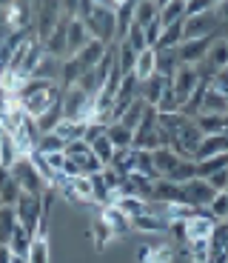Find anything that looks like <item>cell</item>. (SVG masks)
Masks as SVG:
<instances>
[{
	"label": "cell",
	"instance_id": "1",
	"mask_svg": "<svg viewBox=\"0 0 228 263\" xmlns=\"http://www.w3.org/2000/svg\"><path fill=\"white\" fill-rule=\"evenodd\" d=\"M14 98L23 103V109H26L32 118H40L46 109H52L54 103H60V98H63V86H60L57 80L26 78L23 83H20V89H17Z\"/></svg>",
	"mask_w": 228,
	"mask_h": 263
},
{
	"label": "cell",
	"instance_id": "2",
	"mask_svg": "<svg viewBox=\"0 0 228 263\" xmlns=\"http://www.w3.org/2000/svg\"><path fill=\"white\" fill-rule=\"evenodd\" d=\"M86 26H89L91 37L103 40V43H111V40H117V14L111 12V9H103L94 3L91 14L83 20Z\"/></svg>",
	"mask_w": 228,
	"mask_h": 263
},
{
	"label": "cell",
	"instance_id": "3",
	"mask_svg": "<svg viewBox=\"0 0 228 263\" xmlns=\"http://www.w3.org/2000/svg\"><path fill=\"white\" fill-rule=\"evenodd\" d=\"M9 172H12V178L20 183V189L23 192H32V195H43L49 186H46V180L40 178V172L34 169L32 158H17L12 166H9Z\"/></svg>",
	"mask_w": 228,
	"mask_h": 263
},
{
	"label": "cell",
	"instance_id": "4",
	"mask_svg": "<svg viewBox=\"0 0 228 263\" xmlns=\"http://www.w3.org/2000/svg\"><path fill=\"white\" fill-rule=\"evenodd\" d=\"M14 212H17V220L26 226L29 232H37L40 220H43V195H32V192H23L20 200L14 203Z\"/></svg>",
	"mask_w": 228,
	"mask_h": 263
},
{
	"label": "cell",
	"instance_id": "5",
	"mask_svg": "<svg viewBox=\"0 0 228 263\" xmlns=\"http://www.w3.org/2000/svg\"><path fill=\"white\" fill-rule=\"evenodd\" d=\"M209 34H220V14L214 12H202V14H191L182 23V40L189 37H209Z\"/></svg>",
	"mask_w": 228,
	"mask_h": 263
},
{
	"label": "cell",
	"instance_id": "6",
	"mask_svg": "<svg viewBox=\"0 0 228 263\" xmlns=\"http://www.w3.org/2000/svg\"><path fill=\"white\" fill-rule=\"evenodd\" d=\"M220 37V34H209V37H189L182 40L180 46H177V52H180V63L185 66H197L205 60V54H209V49L214 46V40Z\"/></svg>",
	"mask_w": 228,
	"mask_h": 263
},
{
	"label": "cell",
	"instance_id": "7",
	"mask_svg": "<svg viewBox=\"0 0 228 263\" xmlns=\"http://www.w3.org/2000/svg\"><path fill=\"white\" fill-rule=\"evenodd\" d=\"M200 72H197V66H185L180 63V69L174 72V78H171V89H174L177 100H180V106L185 103V100L191 98V92H194L197 86H200Z\"/></svg>",
	"mask_w": 228,
	"mask_h": 263
},
{
	"label": "cell",
	"instance_id": "8",
	"mask_svg": "<svg viewBox=\"0 0 228 263\" xmlns=\"http://www.w3.org/2000/svg\"><path fill=\"white\" fill-rule=\"evenodd\" d=\"M217 189L209 183L205 178H194L189 180V183H182V203H189V206H209L211 200H214Z\"/></svg>",
	"mask_w": 228,
	"mask_h": 263
},
{
	"label": "cell",
	"instance_id": "9",
	"mask_svg": "<svg viewBox=\"0 0 228 263\" xmlns=\"http://www.w3.org/2000/svg\"><path fill=\"white\" fill-rule=\"evenodd\" d=\"M43 52L52 58H69V17H60V23L52 29V34L43 40Z\"/></svg>",
	"mask_w": 228,
	"mask_h": 263
},
{
	"label": "cell",
	"instance_id": "10",
	"mask_svg": "<svg viewBox=\"0 0 228 263\" xmlns=\"http://www.w3.org/2000/svg\"><path fill=\"white\" fill-rule=\"evenodd\" d=\"M211 155H228V132H220V135H205L200 140L194 152V160H205Z\"/></svg>",
	"mask_w": 228,
	"mask_h": 263
},
{
	"label": "cell",
	"instance_id": "11",
	"mask_svg": "<svg viewBox=\"0 0 228 263\" xmlns=\"http://www.w3.org/2000/svg\"><path fill=\"white\" fill-rule=\"evenodd\" d=\"M151 200L160 203H182V183H174L169 178H157L151 189Z\"/></svg>",
	"mask_w": 228,
	"mask_h": 263
},
{
	"label": "cell",
	"instance_id": "12",
	"mask_svg": "<svg viewBox=\"0 0 228 263\" xmlns=\"http://www.w3.org/2000/svg\"><path fill=\"white\" fill-rule=\"evenodd\" d=\"M131 229L149 232V235H165V232H169V217L154 215V212H146V215H140V217L131 220Z\"/></svg>",
	"mask_w": 228,
	"mask_h": 263
},
{
	"label": "cell",
	"instance_id": "13",
	"mask_svg": "<svg viewBox=\"0 0 228 263\" xmlns=\"http://www.w3.org/2000/svg\"><path fill=\"white\" fill-rule=\"evenodd\" d=\"M197 126H200L202 135H220V132H225L228 126V112H200L197 118H191Z\"/></svg>",
	"mask_w": 228,
	"mask_h": 263
},
{
	"label": "cell",
	"instance_id": "14",
	"mask_svg": "<svg viewBox=\"0 0 228 263\" xmlns=\"http://www.w3.org/2000/svg\"><path fill=\"white\" fill-rule=\"evenodd\" d=\"M100 220H103L114 235H126V232H131V220L117 209V206H100Z\"/></svg>",
	"mask_w": 228,
	"mask_h": 263
},
{
	"label": "cell",
	"instance_id": "15",
	"mask_svg": "<svg viewBox=\"0 0 228 263\" xmlns=\"http://www.w3.org/2000/svg\"><path fill=\"white\" fill-rule=\"evenodd\" d=\"M43 220H40L37 232H34V237H32V246H29V263H49V235H46Z\"/></svg>",
	"mask_w": 228,
	"mask_h": 263
},
{
	"label": "cell",
	"instance_id": "16",
	"mask_svg": "<svg viewBox=\"0 0 228 263\" xmlns=\"http://www.w3.org/2000/svg\"><path fill=\"white\" fill-rule=\"evenodd\" d=\"M169 80L171 78H163V74H151L149 80H143V83H140V98H143L149 106H157V100L163 98Z\"/></svg>",
	"mask_w": 228,
	"mask_h": 263
},
{
	"label": "cell",
	"instance_id": "17",
	"mask_svg": "<svg viewBox=\"0 0 228 263\" xmlns=\"http://www.w3.org/2000/svg\"><path fill=\"white\" fill-rule=\"evenodd\" d=\"M23 195L20 183L12 178V172L9 169H0V206H14Z\"/></svg>",
	"mask_w": 228,
	"mask_h": 263
},
{
	"label": "cell",
	"instance_id": "18",
	"mask_svg": "<svg viewBox=\"0 0 228 263\" xmlns=\"http://www.w3.org/2000/svg\"><path fill=\"white\" fill-rule=\"evenodd\" d=\"M134 74L140 83L143 80H149L151 74H157V52H154V46H149V49H143V52L137 54V60H134Z\"/></svg>",
	"mask_w": 228,
	"mask_h": 263
},
{
	"label": "cell",
	"instance_id": "19",
	"mask_svg": "<svg viewBox=\"0 0 228 263\" xmlns=\"http://www.w3.org/2000/svg\"><path fill=\"white\" fill-rule=\"evenodd\" d=\"M114 206H117L129 220H134V217H140V215L149 212V200L140 197V195H120L117 200H114Z\"/></svg>",
	"mask_w": 228,
	"mask_h": 263
},
{
	"label": "cell",
	"instance_id": "20",
	"mask_svg": "<svg viewBox=\"0 0 228 263\" xmlns=\"http://www.w3.org/2000/svg\"><path fill=\"white\" fill-rule=\"evenodd\" d=\"M89 40H91L89 26H86L80 17H69V54L80 52V49H83Z\"/></svg>",
	"mask_w": 228,
	"mask_h": 263
},
{
	"label": "cell",
	"instance_id": "21",
	"mask_svg": "<svg viewBox=\"0 0 228 263\" xmlns=\"http://www.w3.org/2000/svg\"><path fill=\"white\" fill-rule=\"evenodd\" d=\"M106 138L111 140V146H114V149H129V146L134 143V129H129L126 123L114 120V123L106 126Z\"/></svg>",
	"mask_w": 228,
	"mask_h": 263
},
{
	"label": "cell",
	"instance_id": "22",
	"mask_svg": "<svg viewBox=\"0 0 228 263\" xmlns=\"http://www.w3.org/2000/svg\"><path fill=\"white\" fill-rule=\"evenodd\" d=\"M151 158H154V172H157V178H165V175L174 169V163L180 160V155H177L171 146H160V149L151 152Z\"/></svg>",
	"mask_w": 228,
	"mask_h": 263
},
{
	"label": "cell",
	"instance_id": "23",
	"mask_svg": "<svg viewBox=\"0 0 228 263\" xmlns=\"http://www.w3.org/2000/svg\"><path fill=\"white\" fill-rule=\"evenodd\" d=\"M154 52H157V74L174 78V72L180 69V52L177 49H154Z\"/></svg>",
	"mask_w": 228,
	"mask_h": 263
},
{
	"label": "cell",
	"instance_id": "24",
	"mask_svg": "<svg viewBox=\"0 0 228 263\" xmlns=\"http://www.w3.org/2000/svg\"><path fill=\"white\" fill-rule=\"evenodd\" d=\"M182 23L185 20H177V23H169V26H163V32H160V37H157L154 49H177L182 43Z\"/></svg>",
	"mask_w": 228,
	"mask_h": 263
},
{
	"label": "cell",
	"instance_id": "25",
	"mask_svg": "<svg viewBox=\"0 0 228 263\" xmlns=\"http://www.w3.org/2000/svg\"><path fill=\"white\" fill-rule=\"evenodd\" d=\"M165 178L174 180V183H189V180H194L197 178V160L194 158H180Z\"/></svg>",
	"mask_w": 228,
	"mask_h": 263
},
{
	"label": "cell",
	"instance_id": "26",
	"mask_svg": "<svg viewBox=\"0 0 228 263\" xmlns=\"http://www.w3.org/2000/svg\"><path fill=\"white\" fill-rule=\"evenodd\" d=\"M60 72H63V58L43 54V60H40V66L34 69L32 78H46V80H57L60 83Z\"/></svg>",
	"mask_w": 228,
	"mask_h": 263
},
{
	"label": "cell",
	"instance_id": "27",
	"mask_svg": "<svg viewBox=\"0 0 228 263\" xmlns=\"http://www.w3.org/2000/svg\"><path fill=\"white\" fill-rule=\"evenodd\" d=\"M32 232L26 229V226L17 220V226H14V232H12V237H9V246H12V252L14 255H26L29 257V246H32Z\"/></svg>",
	"mask_w": 228,
	"mask_h": 263
},
{
	"label": "cell",
	"instance_id": "28",
	"mask_svg": "<svg viewBox=\"0 0 228 263\" xmlns=\"http://www.w3.org/2000/svg\"><path fill=\"white\" fill-rule=\"evenodd\" d=\"M54 132H57L60 138L69 143V140H77L86 135V120H74V118H63L57 126H54Z\"/></svg>",
	"mask_w": 228,
	"mask_h": 263
},
{
	"label": "cell",
	"instance_id": "29",
	"mask_svg": "<svg viewBox=\"0 0 228 263\" xmlns=\"http://www.w3.org/2000/svg\"><path fill=\"white\" fill-rule=\"evenodd\" d=\"M202 112H228V98L222 92H217L214 86L205 83V95H202Z\"/></svg>",
	"mask_w": 228,
	"mask_h": 263
},
{
	"label": "cell",
	"instance_id": "30",
	"mask_svg": "<svg viewBox=\"0 0 228 263\" xmlns=\"http://www.w3.org/2000/svg\"><path fill=\"white\" fill-rule=\"evenodd\" d=\"M154 17H160V6H157L154 0H137L134 3V23L137 26H149Z\"/></svg>",
	"mask_w": 228,
	"mask_h": 263
},
{
	"label": "cell",
	"instance_id": "31",
	"mask_svg": "<svg viewBox=\"0 0 228 263\" xmlns=\"http://www.w3.org/2000/svg\"><path fill=\"white\" fill-rule=\"evenodd\" d=\"M220 169H228V155H211L205 160H197V178H211Z\"/></svg>",
	"mask_w": 228,
	"mask_h": 263
},
{
	"label": "cell",
	"instance_id": "32",
	"mask_svg": "<svg viewBox=\"0 0 228 263\" xmlns=\"http://www.w3.org/2000/svg\"><path fill=\"white\" fill-rule=\"evenodd\" d=\"M177 20H185V0H169L165 6H160V23L169 26Z\"/></svg>",
	"mask_w": 228,
	"mask_h": 263
},
{
	"label": "cell",
	"instance_id": "33",
	"mask_svg": "<svg viewBox=\"0 0 228 263\" xmlns=\"http://www.w3.org/2000/svg\"><path fill=\"white\" fill-rule=\"evenodd\" d=\"M63 118H66V115H63V106L54 103L52 109H46V112L40 115V118H34V123H37L40 135H43V132H54V126H57Z\"/></svg>",
	"mask_w": 228,
	"mask_h": 263
},
{
	"label": "cell",
	"instance_id": "34",
	"mask_svg": "<svg viewBox=\"0 0 228 263\" xmlns=\"http://www.w3.org/2000/svg\"><path fill=\"white\" fill-rule=\"evenodd\" d=\"M14 226H17V212H14V206H0V243H9Z\"/></svg>",
	"mask_w": 228,
	"mask_h": 263
},
{
	"label": "cell",
	"instance_id": "35",
	"mask_svg": "<svg viewBox=\"0 0 228 263\" xmlns=\"http://www.w3.org/2000/svg\"><path fill=\"white\" fill-rule=\"evenodd\" d=\"M146 100L143 98H137V100H131L129 103V109H126L123 115H120V123H126L129 129H137V123H140V118H143V112H146Z\"/></svg>",
	"mask_w": 228,
	"mask_h": 263
},
{
	"label": "cell",
	"instance_id": "36",
	"mask_svg": "<svg viewBox=\"0 0 228 263\" xmlns=\"http://www.w3.org/2000/svg\"><path fill=\"white\" fill-rule=\"evenodd\" d=\"M131 172H140V175H149V178L157 180V172H154V158H151L149 149H134V169Z\"/></svg>",
	"mask_w": 228,
	"mask_h": 263
},
{
	"label": "cell",
	"instance_id": "37",
	"mask_svg": "<svg viewBox=\"0 0 228 263\" xmlns=\"http://www.w3.org/2000/svg\"><path fill=\"white\" fill-rule=\"evenodd\" d=\"M165 235H169L171 243L180 246V249H185V243H189V232H185V220H182V217H171Z\"/></svg>",
	"mask_w": 228,
	"mask_h": 263
},
{
	"label": "cell",
	"instance_id": "38",
	"mask_svg": "<svg viewBox=\"0 0 228 263\" xmlns=\"http://www.w3.org/2000/svg\"><path fill=\"white\" fill-rule=\"evenodd\" d=\"M114 237H117V235H114V232H111L109 226H106L103 220L97 217V220H94V226H91V240H94V246H97V249L103 252L106 246H109L111 240H114Z\"/></svg>",
	"mask_w": 228,
	"mask_h": 263
},
{
	"label": "cell",
	"instance_id": "39",
	"mask_svg": "<svg viewBox=\"0 0 228 263\" xmlns=\"http://www.w3.org/2000/svg\"><path fill=\"white\" fill-rule=\"evenodd\" d=\"M66 149V140L60 138L57 132H43L37 138V152H43V155H49V152H60Z\"/></svg>",
	"mask_w": 228,
	"mask_h": 263
},
{
	"label": "cell",
	"instance_id": "40",
	"mask_svg": "<svg viewBox=\"0 0 228 263\" xmlns=\"http://www.w3.org/2000/svg\"><path fill=\"white\" fill-rule=\"evenodd\" d=\"M120 40H126L131 49H134L137 54L143 52V49H149V40H146V29L143 26H137V23H131V29L126 32V37H120Z\"/></svg>",
	"mask_w": 228,
	"mask_h": 263
},
{
	"label": "cell",
	"instance_id": "41",
	"mask_svg": "<svg viewBox=\"0 0 228 263\" xmlns=\"http://www.w3.org/2000/svg\"><path fill=\"white\" fill-rule=\"evenodd\" d=\"M211 249L228 252V217L225 220H217L214 232H211Z\"/></svg>",
	"mask_w": 228,
	"mask_h": 263
},
{
	"label": "cell",
	"instance_id": "42",
	"mask_svg": "<svg viewBox=\"0 0 228 263\" xmlns=\"http://www.w3.org/2000/svg\"><path fill=\"white\" fill-rule=\"evenodd\" d=\"M117 46H120V69H123V74H131V72H134L137 52L126 43V40H117Z\"/></svg>",
	"mask_w": 228,
	"mask_h": 263
},
{
	"label": "cell",
	"instance_id": "43",
	"mask_svg": "<svg viewBox=\"0 0 228 263\" xmlns=\"http://www.w3.org/2000/svg\"><path fill=\"white\" fill-rule=\"evenodd\" d=\"M17 158H20V155H17V149H14L12 138H9V132H6V138H3V143H0V166H3V169H9V166H12Z\"/></svg>",
	"mask_w": 228,
	"mask_h": 263
},
{
	"label": "cell",
	"instance_id": "44",
	"mask_svg": "<svg viewBox=\"0 0 228 263\" xmlns=\"http://www.w3.org/2000/svg\"><path fill=\"white\" fill-rule=\"evenodd\" d=\"M91 152H94V155H97L103 163H109L111 155H114V146H111V140L106 138V135H100L97 140H91Z\"/></svg>",
	"mask_w": 228,
	"mask_h": 263
},
{
	"label": "cell",
	"instance_id": "45",
	"mask_svg": "<svg viewBox=\"0 0 228 263\" xmlns=\"http://www.w3.org/2000/svg\"><path fill=\"white\" fill-rule=\"evenodd\" d=\"M214 9H217L214 0H185V17L202 14V12H214Z\"/></svg>",
	"mask_w": 228,
	"mask_h": 263
},
{
	"label": "cell",
	"instance_id": "46",
	"mask_svg": "<svg viewBox=\"0 0 228 263\" xmlns=\"http://www.w3.org/2000/svg\"><path fill=\"white\" fill-rule=\"evenodd\" d=\"M46 160H49V166H52L57 175H63V166H66V160H69V155H66V149H60V152H49L46 155Z\"/></svg>",
	"mask_w": 228,
	"mask_h": 263
},
{
	"label": "cell",
	"instance_id": "47",
	"mask_svg": "<svg viewBox=\"0 0 228 263\" xmlns=\"http://www.w3.org/2000/svg\"><path fill=\"white\" fill-rule=\"evenodd\" d=\"M86 152H91V146L86 143L83 138L69 140V143H66V155H69V158H77V155H86Z\"/></svg>",
	"mask_w": 228,
	"mask_h": 263
},
{
	"label": "cell",
	"instance_id": "48",
	"mask_svg": "<svg viewBox=\"0 0 228 263\" xmlns=\"http://www.w3.org/2000/svg\"><path fill=\"white\" fill-rule=\"evenodd\" d=\"M160 32H163V23H160V17H154L149 26H146V40H149V46H154V43H157Z\"/></svg>",
	"mask_w": 228,
	"mask_h": 263
},
{
	"label": "cell",
	"instance_id": "49",
	"mask_svg": "<svg viewBox=\"0 0 228 263\" xmlns=\"http://www.w3.org/2000/svg\"><path fill=\"white\" fill-rule=\"evenodd\" d=\"M211 186H214L217 192H222V189H228V169H220V172H214L211 178H205Z\"/></svg>",
	"mask_w": 228,
	"mask_h": 263
},
{
	"label": "cell",
	"instance_id": "50",
	"mask_svg": "<svg viewBox=\"0 0 228 263\" xmlns=\"http://www.w3.org/2000/svg\"><path fill=\"white\" fill-rule=\"evenodd\" d=\"M77 6H80V0H60V12H63L66 17H74V14H77Z\"/></svg>",
	"mask_w": 228,
	"mask_h": 263
},
{
	"label": "cell",
	"instance_id": "51",
	"mask_svg": "<svg viewBox=\"0 0 228 263\" xmlns=\"http://www.w3.org/2000/svg\"><path fill=\"white\" fill-rule=\"evenodd\" d=\"M12 257H14L12 246H9V243H0V263H12Z\"/></svg>",
	"mask_w": 228,
	"mask_h": 263
},
{
	"label": "cell",
	"instance_id": "52",
	"mask_svg": "<svg viewBox=\"0 0 228 263\" xmlns=\"http://www.w3.org/2000/svg\"><path fill=\"white\" fill-rule=\"evenodd\" d=\"M12 263H29V257H26V255H14Z\"/></svg>",
	"mask_w": 228,
	"mask_h": 263
},
{
	"label": "cell",
	"instance_id": "53",
	"mask_svg": "<svg viewBox=\"0 0 228 263\" xmlns=\"http://www.w3.org/2000/svg\"><path fill=\"white\" fill-rule=\"evenodd\" d=\"M14 0H0V9H6V6H12Z\"/></svg>",
	"mask_w": 228,
	"mask_h": 263
},
{
	"label": "cell",
	"instance_id": "54",
	"mask_svg": "<svg viewBox=\"0 0 228 263\" xmlns=\"http://www.w3.org/2000/svg\"><path fill=\"white\" fill-rule=\"evenodd\" d=\"M154 3H157V6H165V3H169V0H154Z\"/></svg>",
	"mask_w": 228,
	"mask_h": 263
},
{
	"label": "cell",
	"instance_id": "55",
	"mask_svg": "<svg viewBox=\"0 0 228 263\" xmlns=\"http://www.w3.org/2000/svg\"><path fill=\"white\" fill-rule=\"evenodd\" d=\"M0 169H3V166H0Z\"/></svg>",
	"mask_w": 228,
	"mask_h": 263
}]
</instances>
